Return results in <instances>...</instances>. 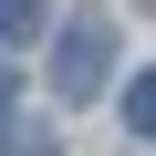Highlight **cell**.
Returning a JSON list of instances; mask_svg holds the SVG:
<instances>
[{
	"instance_id": "4",
	"label": "cell",
	"mask_w": 156,
	"mask_h": 156,
	"mask_svg": "<svg viewBox=\"0 0 156 156\" xmlns=\"http://www.w3.org/2000/svg\"><path fill=\"white\" fill-rule=\"evenodd\" d=\"M0 115H11V73H0Z\"/></svg>"
},
{
	"instance_id": "5",
	"label": "cell",
	"mask_w": 156,
	"mask_h": 156,
	"mask_svg": "<svg viewBox=\"0 0 156 156\" xmlns=\"http://www.w3.org/2000/svg\"><path fill=\"white\" fill-rule=\"evenodd\" d=\"M135 11H156V0H135Z\"/></svg>"
},
{
	"instance_id": "1",
	"label": "cell",
	"mask_w": 156,
	"mask_h": 156,
	"mask_svg": "<svg viewBox=\"0 0 156 156\" xmlns=\"http://www.w3.org/2000/svg\"><path fill=\"white\" fill-rule=\"evenodd\" d=\"M104 73H115V21L104 11H73L52 31V104H94Z\"/></svg>"
},
{
	"instance_id": "3",
	"label": "cell",
	"mask_w": 156,
	"mask_h": 156,
	"mask_svg": "<svg viewBox=\"0 0 156 156\" xmlns=\"http://www.w3.org/2000/svg\"><path fill=\"white\" fill-rule=\"evenodd\" d=\"M125 135H156V73H135V94H125Z\"/></svg>"
},
{
	"instance_id": "2",
	"label": "cell",
	"mask_w": 156,
	"mask_h": 156,
	"mask_svg": "<svg viewBox=\"0 0 156 156\" xmlns=\"http://www.w3.org/2000/svg\"><path fill=\"white\" fill-rule=\"evenodd\" d=\"M42 21H52V0H0V42H31Z\"/></svg>"
}]
</instances>
